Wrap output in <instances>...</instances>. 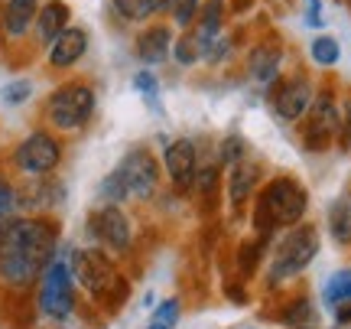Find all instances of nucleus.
<instances>
[{
    "instance_id": "nucleus-28",
    "label": "nucleus",
    "mask_w": 351,
    "mask_h": 329,
    "mask_svg": "<svg viewBox=\"0 0 351 329\" xmlns=\"http://www.w3.org/2000/svg\"><path fill=\"white\" fill-rule=\"evenodd\" d=\"M173 56H176V63H182V65H192L202 59V52L192 36H182L179 43H173Z\"/></svg>"
},
{
    "instance_id": "nucleus-30",
    "label": "nucleus",
    "mask_w": 351,
    "mask_h": 329,
    "mask_svg": "<svg viewBox=\"0 0 351 329\" xmlns=\"http://www.w3.org/2000/svg\"><path fill=\"white\" fill-rule=\"evenodd\" d=\"M153 323H163V326L173 329L179 323V300H163L156 306V313H153Z\"/></svg>"
},
{
    "instance_id": "nucleus-23",
    "label": "nucleus",
    "mask_w": 351,
    "mask_h": 329,
    "mask_svg": "<svg viewBox=\"0 0 351 329\" xmlns=\"http://www.w3.org/2000/svg\"><path fill=\"white\" fill-rule=\"evenodd\" d=\"M309 52H313V63L315 65H335L341 59V46L335 36H319L313 39V46H309Z\"/></svg>"
},
{
    "instance_id": "nucleus-18",
    "label": "nucleus",
    "mask_w": 351,
    "mask_h": 329,
    "mask_svg": "<svg viewBox=\"0 0 351 329\" xmlns=\"http://www.w3.org/2000/svg\"><path fill=\"white\" fill-rule=\"evenodd\" d=\"M173 0H114V10L121 13L124 20L130 23H143V20H150L153 13L166 10Z\"/></svg>"
},
{
    "instance_id": "nucleus-35",
    "label": "nucleus",
    "mask_w": 351,
    "mask_h": 329,
    "mask_svg": "<svg viewBox=\"0 0 351 329\" xmlns=\"http://www.w3.org/2000/svg\"><path fill=\"white\" fill-rule=\"evenodd\" d=\"M293 329H306V326H293Z\"/></svg>"
},
{
    "instance_id": "nucleus-20",
    "label": "nucleus",
    "mask_w": 351,
    "mask_h": 329,
    "mask_svg": "<svg viewBox=\"0 0 351 329\" xmlns=\"http://www.w3.org/2000/svg\"><path fill=\"white\" fill-rule=\"evenodd\" d=\"M328 228H332V238L339 245H351V199L341 196L332 203L328 209Z\"/></svg>"
},
{
    "instance_id": "nucleus-25",
    "label": "nucleus",
    "mask_w": 351,
    "mask_h": 329,
    "mask_svg": "<svg viewBox=\"0 0 351 329\" xmlns=\"http://www.w3.org/2000/svg\"><path fill=\"white\" fill-rule=\"evenodd\" d=\"M29 95H33V82H29V78H16V82H7V85H3V91H0L3 104H23Z\"/></svg>"
},
{
    "instance_id": "nucleus-17",
    "label": "nucleus",
    "mask_w": 351,
    "mask_h": 329,
    "mask_svg": "<svg viewBox=\"0 0 351 329\" xmlns=\"http://www.w3.org/2000/svg\"><path fill=\"white\" fill-rule=\"evenodd\" d=\"M69 20H72L69 3H62V0H46V3L39 7V13H36V33H39V39H43V43H52V39H56L65 26H69Z\"/></svg>"
},
{
    "instance_id": "nucleus-29",
    "label": "nucleus",
    "mask_w": 351,
    "mask_h": 329,
    "mask_svg": "<svg viewBox=\"0 0 351 329\" xmlns=\"http://www.w3.org/2000/svg\"><path fill=\"white\" fill-rule=\"evenodd\" d=\"M309 319H313L309 300H296V304H293L287 313H283V323H287V326H302V323H309Z\"/></svg>"
},
{
    "instance_id": "nucleus-2",
    "label": "nucleus",
    "mask_w": 351,
    "mask_h": 329,
    "mask_svg": "<svg viewBox=\"0 0 351 329\" xmlns=\"http://www.w3.org/2000/svg\"><path fill=\"white\" fill-rule=\"evenodd\" d=\"M160 186V163L153 160V153L147 150H130L121 160V163L114 166L111 173L104 177L101 183V196H104V203H130V199H150L153 192Z\"/></svg>"
},
{
    "instance_id": "nucleus-31",
    "label": "nucleus",
    "mask_w": 351,
    "mask_h": 329,
    "mask_svg": "<svg viewBox=\"0 0 351 329\" xmlns=\"http://www.w3.org/2000/svg\"><path fill=\"white\" fill-rule=\"evenodd\" d=\"M241 153H244V144H241V137H228L225 144H221V160H225L228 166L241 163Z\"/></svg>"
},
{
    "instance_id": "nucleus-11",
    "label": "nucleus",
    "mask_w": 351,
    "mask_h": 329,
    "mask_svg": "<svg viewBox=\"0 0 351 329\" xmlns=\"http://www.w3.org/2000/svg\"><path fill=\"white\" fill-rule=\"evenodd\" d=\"M88 228H91V235L114 254L127 251L130 241H134L130 222H127V216L121 212V205H114V203H104L101 209H95L91 218H88Z\"/></svg>"
},
{
    "instance_id": "nucleus-32",
    "label": "nucleus",
    "mask_w": 351,
    "mask_h": 329,
    "mask_svg": "<svg viewBox=\"0 0 351 329\" xmlns=\"http://www.w3.org/2000/svg\"><path fill=\"white\" fill-rule=\"evenodd\" d=\"M341 137H345V147H351V98L341 108Z\"/></svg>"
},
{
    "instance_id": "nucleus-33",
    "label": "nucleus",
    "mask_w": 351,
    "mask_h": 329,
    "mask_svg": "<svg viewBox=\"0 0 351 329\" xmlns=\"http://www.w3.org/2000/svg\"><path fill=\"white\" fill-rule=\"evenodd\" d=\"M306 23L319 26L322 23V10H319V0H309V13H306Z\"/></svg>"
},
{
    "instance_id": "nucleus-19",
    "label": "nucleus",
    "mask_w": 351,
    "mask_h": 329,
    "mask_svg": "<svg viewBox=\"0 0 351 329\" xmlns=\"http://www.w3.org/2000/svg\"><path fill=\"white\" fill-rule=\"evenodd\" d=\"M254 190V166H247L244 160L231 166V177H228V199L234 205H244L251 199Z\"/></svg>"
},
{
    "instance_id": "nucleus-10",
    "label": "nucleus",
    "mask_w": 351,
    "mask_h": 329,
    "mask_svg": "<svg viewBox=\"0 0 351 329\" xmlns=\"http://www.w3.org/2000/svg\"><path fill=\"white\" fill-rule=\"evenodd\" d=\"M313 104V85L306 76H289L276 78L270 89V108L280 121H300Z\"/></svg>"
},
{
    "instance_id": "nucleus-5",
    "label": "nucleus",
    "mask_w": 351,
    "mask_h": 329,
    "mask_svg": "<svg viewBox=\"0 0 351 329\" xmlns=\"http://www.w3.org/2000/svg\"><path fill=\"white\" fill-rule=\"evenodd\" d=\"M319 254V231L313 225H296L289 228L287 235L280 238L274 258H270V271H267V280L270 284H287V280L300 277L306 267L315 261Z\"/></svg>"
},
{
    "instance_id": "nucleus-26",
    "label": "nucleus",
    "mask_w": 351,
    "mask_h": 329,
    "mask_svg": "<svg viewBox=\"0 0 351 329\" xmlns=\"http://www.w3.org/2000/svg\"><path fill=\"white\" fill-rule=\"evenodd\" d=\"M134 89H137L140 95L153 104V108H160V85H156V76H153V72H137V78H134Z\"/></svg>"
},
{
    "instance_id": "nucleus-8",
    "label": "nucleus",
    "mask_w": 351,
    "mask_h": 329,
    "mask_svg": "<svg viewBox=\"0 0 351 329\" xmlns=\"http://www.w3.org/2000/svg\"><path fill=\"white\" fill-rule=\"evenodd\" d=\"M62 160V144L46 134V131H33L29 137L16 147V166L26 177H49Z\"/></svg>"
},
{
    "instance_id": "nucleus-7",
    "label": "nucleus",
    "mask_w": 351,
    "mask_h": 329,
    "mask_svg": "<svg viewBox=\"0 0 351 329\" xmlns=\"http://www.w3.org/2000/svg\"><path fill=\"white\" fill-rule=\"evenodd\" d=\"M75 310V277L69 261L52 258L39 277V313L46 319H69Z\"/></svg>"
},
{
    "instance_id": "nucleus-4",
    "label": "nucleus",
    "mask_w": 351,
    "mask_h": 329,
    "mask_svg": "<svg viewBox=\"0 0 351 329\" xmlns=\"http://www.w3.org/2000/svg\"><path fill=\"white\" fill-rule=\"evenodd\" d=\"M72 277L75 284H82L95 300L108 306V310H117V306L127 300V280L114 271V264L108 261V254L95 251V248H78L72 254Z\"/></svg>"
},
{
    "instance_id": "nucleus-15",
    "label": "nucleus",
    "mask_w": 351,
    "mask_h": 329,
    "mask_svg": "<svg viewBox=\"0 0 351 329\" xmlns=\"http://www.w3.org/2000/svg\"><path fill=\"white\" fill-rule=\"evenodd\" d=\"M36 13H39V0H7L3 3V16H0V26L10 39H20L36 23Z\"/></svg>"
},
{
    "instance_id": "nucleus-14",
    "label": "nucleus",
    "mask_w": 351,
    "mask_h": 329,
    "mask_svg": "<svg viewBox=\"0 0 351 329\" xmlns=\"http://www.w3.org/2000/svg\"><path fill=\"white\" fill-rule=\"evenodd\" d=\"M169 52H173V33H169V26H147L137 36V56L147 65L166 63Z\"/></svg>"
},
{
    "instance_id": "nucleus-3",
    "label": "nucleus",
    "mask_w": 351,
    "mask_h": 329,
    "mask_svg": "<svg viewBox=\"0 0 351 329\" xmlns=\"http://www.w3.org/2000/svg\"><path fill=\"white\" fill-rule=\"evenodd\" d=\"M309 205V196L296 179L289 177H276L270 179L261 192V203L254 209V222H257V231L261 238L267 241L274 235L276 225H296Z\"/></svg>"
},
{
    "instance_id": "nucleus-16",
    "label": "nucleus",
    "mask_w": 351,
    "mask_h": 329,
    "mask_svg": "<svg viewBox=\"0 0 351 329\" xmlns=\"http://www.w3.org/2000/svg\"><path fill=\"white\" fill-rule=\"evenodd\" d=\"M280 59H283L280 46H274V43H261V46H254L251 56H247V72H251L254 82H261V85H270V82H276V72H280Z\"/></svg>"
},
{
    "instance_id": "nucleus-13",
    "label": "nucleus",
    "mask_w": 351,
    "mask_h": 329,
    "mask_svg": "<svg viewBox=\"0 0 351 329\" xmlns=\"http://www.w3.org/2000/svg\"><path fill=\"white\" fill-rule=\"evenodd\" d=\"M88 52V33L82 26H65L49 43V65L52 69H72Z\"/></svg>"
},
{
    "instance_id": "nucleus-24",
    "label": "nucleus",
    "mask_w": 351,
    "mask_h": 329,
    "mask_svg": "<svg viewBox=\"0 0 351 329\" xmlns=\"http://www.w3.org/2000/svg\"><path fill=\"white\" fill-rule=\"evenodd\" d=\"M263 245H267L263 238L244 241V245H241V251H238V267H241V274H244V277H247V274H254V267H257V261H261Z\"/></svg>"
},
{
    "instance_id": "nucleus-9",
    "label": "nucleus",
    "mask_w": 351,
    "mask_h": 329,
    "mask_svg": "<svg viewBox=\"0 0 351 329\" xmlns=\"http://www.w3.org/2000/svg\"><path fill=\"white\" fill-rule=\"evenodd\" d=\"M339 131H341V114H339V108H335V102H332V95L322 91V95L313 98V104H309V121L302 127V140H306L309 150L319 153L335 140Z\"/></svg>"
},
{
    "instance_id": "nucleus-34",
    "label": "nucleus",
    "mask_w": 351,
    "mask_h": 329,
    "mask_svg": "<svg viewBox=\"0 0 351 329\" xmlns=\"http://www.w3.org/2000/svg\"><path fill=\"white\" fill-rule=\"evenodd\" d=\"M147 329H169V326H163V323H153V326H147Z\"/></svg>"
},
{
    "instance_id": "nucleus-27",
    "label": "nucleus",
    "mask_w": 351,
    "mask_h": 329,
    "mask_svg": "<svg viewBox=\"0 0 351 329\" xmlns=\"http://www.w3.org/2000/svg\"><path fill=\"white\" fill-rule=\"evenodd\" d=\"M169 10H173L176 26H182V30H186V26L195 20V13H199V0H173V3H169Z\"/></svg>"
},
{
    "instance_id": "nucleus-1",
    "label": "nucleus",
    "mask_w": 351,
    "mask_h": 329,
    "mask_svg": "<svg viewBox=\"0 0 351 329\" xmlns=\"http://www.w3.org/2000/svg\"><path fill=\"white\" fill-rule=\"evenodd\" d=\"M59 231L43 218H16L0 238V280L13 291L33 287L56 258Z\"/></svg>"
},
{
    "instance_id": "nucleus-6",
    "label": "nucleus",
    "mask_w": 351,
    "mask_h": 329,
    "mask_svg": "<svg viewBox=\"0 0 351 329\" xmlns=\"http://www.w3.org/2000/svg\"><path fill=\"white\" fill-rule=\"evenodd\" d=\"M95 114V89L88 82H69L52 91L46 104V117L59 131H82Z\"/></svg>"
},
{
    "instance_id": "nucleus-21",
    "label": "nucleus",
    "mask_w": 351,
    "mask_h": 329,
    "mask_svg": "<svg viewBox=\"0 0 351 329\" xmlns=\"http://www.w3.org/2000/svg\"><path fill=\"white\" fill-rule=\"evenodd\" d=\"M322 297H326V304L335 306V310H339L341 304H351V267H345V271H335V274L328 277Z\"/></svg>"
},
{
    "instance_id": "nucleus-22",
    "label": "nucleus",
    "mask_w": 351,
    "mask_h": 329,
    "mask_svg": "<svg viewBox=\"0 0 351 329\" xmlns=\"http://www.w3.org/2000/svg\"><path fill=\"white\" fill-rule=\"evenodd\" d=\"M16 209H20V192L10 183L0 179V238L7 235V228L16 222Z\"/></svg>"
},
{
    "instance_id": "nucleus-12",
    "label": "nucleus",
    "mask_w": 351,
    "mask_h": 329,
    "mask_svg": "<svg viewBox=\"0 0 351 329\" xmlns=\"http://www.w3.org/2000/svg\"><path fill=\"white\" fill-rule=\"evenodd\" d=\"M195 144L192 140H173L163 153V166L166 173H169V183H173L176 190H189L192 183H195Z\"/></svg>"
}]
</instances>
